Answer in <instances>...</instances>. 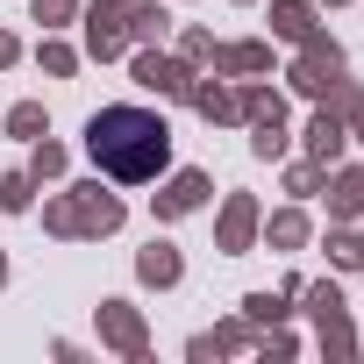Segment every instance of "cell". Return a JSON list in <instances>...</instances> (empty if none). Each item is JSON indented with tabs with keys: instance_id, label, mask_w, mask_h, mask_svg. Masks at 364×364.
Wrapping results in <instances>:
<instances>
[{
	"instance_id": "cell-13",
	"label": "cell",
	"mask_w": 364,
	"mask_h": 364,
	"mask_svg": "<svg viewBox=\"0 0 364 364\" xmlns=\"http://www.w3.org/2000/svg\"><path fill=\"white\" fill-rule=\"evenodd\" d=\"M264 22H272V36H279V43H307V36L321 29L314 0H272V15H264Z\"/></svg>"
},
{
	"instance_id": "cell-37",
	"label": "cell",
	"mask_w": 364,
	"mask_h": 364,
	"mask_svg": "<svg viewBox=\"0 0 364 364\" xmlns=\"http://www.w3.org/2000/svg\"><path fill=\"white\" fill-rule=\"evenodd\" d=\"M236 8H250V0H236Z\"/></svg>"
},
{
	"instance_id": "cell-29",
	"label": "cell",
	"mask_w": 364,
	"mask_h": 364,
	"mask_svg": "<svg viewBox=\"0 0 364 364\" xmlns=\"http://www.w3.org/2000/svg\"><path fill=\"white\" fill-rule=\"evenodd\" d=\"M79 8H86V0H29V22L65 29V22H79Z\"/></svg>"
},
{
	"instance_id": "cell-28",
	"label": "cell",
	"mask_w": 364,
	"mask_h": 364,
	"mask_svg": "<svg viewBox=\"0 0 364 364\" xmlns=\"http://www.w3.org/2000/svg\"><path fill=\"white\" fill-rule=\"evenodd\" d=\"M357 350H364V343H357V328H350V314L321 328V357H336V364H343V357H357Z\"/></svg>"
},
{
	"instance_id": "cell-3",
	"label": "cell",
	"mask_w": 364,
	"mask_h": 364,
	"mask_svg": "<svg viewBox=\"0 0 364 364\" xmlns=\"http://www.w3.org/2000/svg\"><path fill=\"white\" fill-rule=\"evenodd\" d=\"M129 79H136L143 93H157V100H186L193 65H186V58H171L164 43H136V50H129Z\"/></svg>"
},
{
	"instance_id": "cell-7",
	"label": "cell",
	"mask_w": 364,
	"mask_h": 364,
	"mask_svg": "<svg viewBox=\"0 0 364 364\" xmlns=\"http://www.w3.org/2000/svg\"><path fill=\"white\" fill-rule=\"evenodd\" d=\"M208 193H215V178L186 164V171H171L164 186L150 193V208H157V222H186V215H200V208H208Z\"/></svg>"
},
{
	"instance_id": "cell-21",
	"label": "cell",
	"mask_w": 364,
	"mask_h": 364,
	"mask_svg": "<svg viewBox=\"0 0 364 364\" xmlns=\"http://www.w3.org/2000/svg\"><path fill=\"white\" fill-rule=\"evenodd\" d=\"M65 164H72V157H65V143H50V136H36V143H29V178H36V186H43V178H65Z\"/></svg>"
},
{
	"instance_id": "cell-30",
	"label": "cell",
	"mask_w": 364,
	"mask_h": 364,
	"mask_svg": "<svg viewBox=\"0 0 364 364\" xmlns=\"http://www.w3.org/2000/svg\"><path fill=\"white\" fill-rule=\"evenodd\" d=\"M178 58H186L193 72H200V65H215V36H208V29H178Z\"/></svg>"
},
{
	"instance_id": "cell-22",
	"label": "cell",
	"mask_w": 364,
	"mask_h": 364,
	"mask_svg": "<svg viewBox=\"0 0 364 364\" xmlns=\"http://www.w3.org/2000/svg\"><path fill=\"white\" fill-rule=\"evenodd\" d=\"M321 250H328V264H336V272H357V264H364V236H357V229H343V222L328 229V243H321Z\"/></svg>"
},
{
	"instance_id": "cell-4",
	"label": "cell",
	"mask_w": 364,
	"mask_h": 364,
	"mask_svg": "<svg viewBox=\"0 0 364 364\" xmlns=\"http://www.w3.org/2000/svg\"><path fill=\"white\" fill-rule=\"evenodd\" d=\"M336 72H343V43H336L328 29H314V36L300 43V58H293V72H286V86H293L300 100H321Z\"/></svg>"
},
{
	"instance_id": "cell-34",
	"label": "cell",
	"mask_w": 364,
	"mask_h": 364,
	"mask_svg": "<svg viewBox=\"0 0 364 364\" xmlns=\"http://www.w3.org/2000/svg\"><path fill=\"white\" fill-rule=\"evenodd\" d=\"M15 58H22V43H15V36H8V29H0V72H8V65H15Z\"/></svg>"
},
{
	"instance_id": "cell-9",
	"label": "cell",
	"mask_w": 364,
	"mask_h": 364,
	"mask_svg": "<svg viewBox=\"0 0 364 364\" xmlns=\"http://www.w3.org/2000/svg\"><path fill=\"white\" fill-rule=\"evenodd\" d=\"M272 72V43L243 36V43H215V79H264Z\"/></svg>"
},
{
	"instance_id": "cell-38",
	"label": "cell",
	"mask_w": 364,
	"mask_h": 364,
	"mask_svg": "<svg viewBox=\"0 0 364 364\" xmlns=\"http://www.w3.org/2000/svg\"><path fill=\"white\" fill-rule=\"evenodd\" d=\"M357 272H364V264H357Z\"/></svg>"
},
{
	"instance_id": "cell-15",
	"label": "cell",
	"mask_w": 364,
	"mask_h": 364,
	"mask_svg": "<svg viewBox=\"0 0 364 364\" xmlns=\"http://www.w3.org/2000/svg\"><path fill=\"white\" fill-rule=\"evenodd\" d=\"M236 114H243V122H286V93L264 86V79H243V86H236Z\"/></svg>"
},
{
	"instance_id": "cell-17",
	"label": "cell",
	"mask_w": 364,
	"mask_h": 364,
	"mask_svg": "<svg viewBox=\"0 0 364 364\" xmlns=\"http://www.w3.org/2000/svg\"><path fill=\"white\" fill-rule=\"evenodd\" d=\"M171 36V8H157V0H129V50L136 43H164Z\"/></svg>"
},
{
	"instance_id": "cell-31",
	"label": "cell",
	"mask_w": 364,
	"mask_h": 364,
	"mask_svg": "<svg viewBox=\"0 0 364 364\" xmlns=\"http://www.w3.org/2000/svg\"><path fill=\"white\" fill-rule=\"evenodd\" d=\"M357 100H364V93H357V79H343V72H336V79H328V93H321L314 107H336V114H350Z\"/></svg>"
},
{
	"instance_id": "cell-6",
	"label": "cell",
	"mask_w": 364,
	"mask_h": 364,
	"mask_svg": "<svg viewBox=\"0 0 364 364\" xmlns=\"http://www.w3.org/2000/svg\"><path fill=\"white\" fill-rule=\"evenodd\" d=\"M86 15V58H129V0H93V8H79Z\"/></svg>"
},
{
	"instance_id": "cell-19",
	"label": "cell",
	"mask_w": 364,
	"mask_h": 364,
	"mask_svg": "<svg viewBox=\"0 0 364 364\" xmlns=\"http://www.w3.org/2000/svg\"><path fill=\"white\" fill-rule=\"evenodd\" d=\"M208 343H215V357L257 350V321H250V314H236V321H215V328H208Z\"/></svg>"
},
{
	"instance_id": "cell-18",
	"label": "cell",
	"mask_w": 364,
	"mask_h": 364,
	"mask_svg": "<svg viewBox=\"0 0 364 364\" xmlns=\"http://www.w3.org/2000/svg\"><path fill=\"white\" fill-rule=\"evenodd\" d=\"M293 300H307V321H314V328H328V321H343V314H350V307H343V286H336V279H314V286H300Z\"/></svg>"
},
{
	"instance_id": "cell-20",
	"label": "cell",
	"mask_w": 364,
	"mask_h": 364,
	"mask_svg": "<svg viewBox=\"0 0 364 364\" xmlns=\"http://www.w3.org/2000/svg\"><path fill=\"white\" fill-rule=\"evenodd\" d=\"M8 136H15V143H36V136H50V114H43V100H15V107H8Z\"/></svg>"
},
{
	"instance_id": "cell-27",
	"label": "cell",
	"mask_w": 364,
	"mask_h": 364,
	"mask_svg": "<svg viewBox=\"0 0 364 364\" xmlns=\"http://www.w3.org/2000/svg\"><path fill=\"white\" fill-rule=\"evenodd\" d=\"M243 314H250L257 328H279L293 307H286V293H250V300H243Z\"/></svg>"
},
{
	"instance_id": "cell-11",
	"label": "cell",
	"mask_w": 364,
	"mask_h": 364,
	"mask_svg": "<svg viewBox=\"0 0 364 364\" xmlns=\"http://www.w3.org/2000/svg\"><path fill=\"white\" fill-rule=\"evenodd\" d=\"M186 107H193L200 122H215V129L243 122V114H236V86H215V79H200V72H193V86H186Z\"/></svg>"
},
{
	"instance_id": "cell-2",
	"label": "cell",
	"mask_w": 364,
	"mask_h": 364,
	"mask_svg": "<svg viewBox=\"0 0 364 364\" xmlns=\"http://www.w3.org/2000/svg\"><path fill=\"white\" fill-rule=\"evenodd\" d=\"M122 222H129V208H122V193L100 186V178H79V186H65V193L43 200V229L65 236V243H100Z\"/></svg>"
},
{
	"instance_id": "cell-36",
	"label": "cell",
	"mask_w": 364,
	"mask_h": 364,
	"mask_svg": "<svg viewBox=\"0 0 364 364\" xmlns=\"http://www.w3.org/2000/svg\"><path fill=\"white\" fill-rule=\"evenodd\" d=\"M314 8H336V0H314Z\"/></svg>"
},
{
	"instance_id": "cell-24",
	"label": "cell",
	"mask_w": 364,
	"mask_h": 364,
	"mask_svg": "<svg viewBox=\"0 0 364 364\" xmlns=\"http://www.w3.org/2000/svg\"><path fill=\"white\" fill-rule=\"evenodd\" d=\"M286 143H293V129L286 122H250V150L272 164V157H286Z\"/></svg>"
},
{
	"instance_id": "cell-12",
	"label": "cell",
	"mask_w": 364,
	"mask_h": 364,
	"mask_svg": "<svg viewBox=\"0 0 364 364\" xmlns=\"http://www.w3.org/2000/svg\"><path fill=\"white\" fill-rule=\"evenodd\" d=\"M300 143H307V157H314V164H336V157H343V143H350V129H343V114H336V107H314V122H307V136H300Z\"/></svg>"
},
{
	"instance_id": "cell-1",
	"label": "cell",
	"mask_w": 364,
	"mask_h": 364,
	"mask_svg": "<svg viewBox=\"0 0 364 364\" xmlns=\"http://www.w3.org/2000/svg\"><path fill=\"white\" fill-rule=\"evenodd\" d=\"M86 157L114 186H150L171 164V122L157 107H100L86 122Z\"/></svg>"
},
{
	"instance_id": "cell-26",
	"label": "cell",
	"mask_w": 364,
	"mask_h": 364,
	"mask_svg": "<svg viewBox=\"0 0 364 364\" xmlns=\"http://www.w3.org/2000/svg\"><path fill=\"white\" fill-rule=\"evenodd\" d=\"M321 186H328V164H314V157H307V164H286V193H293V200H307V193H321Z\"/></svg>"
},
{
	"instance_id": "cell-16",
	"label": "cell",
	"mask_w": 364,
	"mask_h": 364,
	"mask_svg": "<svg viewBox=\"0 0 364 364\" xmlns=\"http://www.w3.org/2000/svg\"><path fill=\"white\" fill-rule=\"evenodd\" d=\"M257 236H264V250H300V243L314 236V222H307L300 208H279V215L257 222Z\"/></svg>"
},
{
	"instance_id": "cell-32",
	"label": "cell",
	"mask_w": 364,
	"mask_h": 364,
	"mask_svg": "<svg viewBox=\"0 0 364 364\" xmlns=\"http://www.w3.org/2000/svg\"><path fill=\"white\" fill-rule=\"evenodd\" d=\"M257 357H300V343L286 328H257Z\"/></svg>"
},
{
	"instance_id": "cell-33",
	"label": "cell",
	"mask_w": 364,
	"mask_h": 364,
	"mask_svg": "<svg viewBox=\"0 0 364 364\" xmlns=\"http://www.w3.org/2000/svg\"><path fill=\"white\" fill-rule=\"evenodd\" d=\"M343 129H350V143H364V100H357V107L343 114Z\"/></svg>"
},
{
	"instance_id": "cell-25",
	"label": "cell",
	"mask_w": 364,
	"mask_h": 364,
	"mask_svg": "<svg viewBox=\"0 0 364 364\" xmlns=\"http://www.w3.org/2000/svg\"><path fill=\"white\" fill-rule=\"evenodd\" d=\"M0 208H8V215H29V208H36V178H29V171H8V178H0Z\"/></svg>"
},
{
	"instance_id": "cell-35",
	"label": "cell",
	"mask_w": 364,
	"mask_h": 364,
	"mask_svg": "<svg viewBox=\"0 0 364 364\" xmlns=\"http://www.w3.org/2000/svg\"><path fill=\"white\" fill-rule=\"evenodd\" d=\"M0 286H8V250H0Z\"/></svg>"
},
{
	"instance_id": "cell-14",
	"label": "cell",
	"mask_w": 364,
	"mask_h": 364,
	"mask_svg": "<svg viewBox=\"0 0 364 364\" xmlns=\"http://www.w3.org/2000/svg\"><path fill=\"white\" fill-rule=\"evenodd\" d=\"M328 215H336V222H357V215H364V164L328 171Z\"/></svg>"
},
{
	"instance_id": "cell-23",
	"label": "cell",
	"mask_w": 364,
	"mask_h": 364,
	"mask_svg": "<svg viewBox=\"0 0 364 364\" xmlns=\"http://www.w3.org/2000/svg\"><path fill=\"white\" fill-rule=\"evenodd\" d=\"M36 65H43L50 79H72V72H79V50H72V43H58V36L43 29V43H36Z\"/></svg>"
},
{
	"instance_id": "cell-10",
	"label": "cell",
	"mask_w": 364,
	"mask_h": 364,
	"mask_svg": "<svg viewBox=\"0 0 364 364\" xmlns=\"http://www.w3.org/2000/svg\"><path fill=\"white\" fill-rule=\"evenodd\" d=\"M136 279H143V286H157V293H171L178 279H186V257H178V243H164V236H157V243H143V250H136Z\"/></svg>"
},
{
	"instance_id": "cell-8",
	"label": "cell",
	"mask_w": 364,
	"mask_h": 364,
	"mask_svg": "<svg viewBox=\"0 0 364 364\" xmlns=\"http://www.w3.org/2000/svg\"><path fill=\"white\" fill-rule=\"evenodd\" d=\"M257 222H264V208H257L250 193H229V200H222V215H215V250H222V257H250Z\"/></svg>"
},
{
	"instance_id": "cell-5",
	"label": "cell",
	"mask_w": 364,
	"mask_h": 364,
	"mask_svg": "<svg viewBox=\"0 0 364 364\" xmlns=\"http://www.w3.org/2000/svg\"><path fill=\"white\" fill-rule=\"evenodd\" d=\"M100 343H107L114 357L143 364V357H150V321H143V307H136V300H100Z\"/></svg>"
}]
</instances>
